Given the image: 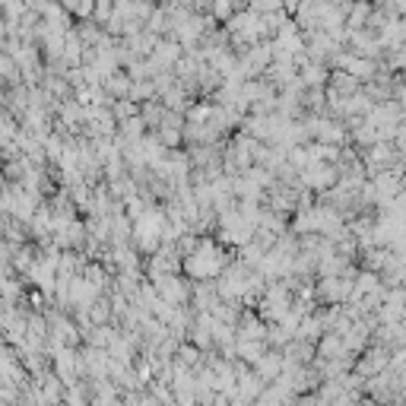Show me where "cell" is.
Listing matches in <instances>:
<instances>
[{
	"instance_id": "cell-1",
	"label": "cell",
	"mask_w": 406,
	"mask_h": 406,
	"mask_svg": "<svg viewBox=\"0 0 406 406\" xmlns=\"http://www.w3.org/2000/svg\"><path fill=\"white\" fill-rule=\"evenodd\" d=\"M225 267V257L223 251L216 248V245H210V241H203L194 254H188V260H184V270L194 276V280H210V276L223 273Z\"/></svg>"
},
{
	"instance_id": "cell-9",
	"label": "cell",
	"mask_w": 406,
	"mask_h": 406,
	"mask_svg": "<svg viewBox=\"0 0 406 406\" xmlns=\"http://www.w3.org/2000/svg\"><path fill=\"white\" fill-rule=\"evenodd\" d=\"M387 362H390V359H387V349H374L372 356L365 359V362L359 365V368H362L365 374H372V372H381V368H384Z\"/></svg>"
},
{
	"instance_id": "cell-10",
	"label": "cell",
	"mask_w": 406,
	"mask_h": 406,
	"mask_svg": "<svg viewBox=\"0 0 406 406\" xmlns=\"http://www.w3.org/2000/svg\"><path fill=\"white\" fill-rule=\"evenodd\" d=\"M105 89H108V92H115V95H127V92H131V76L111 74V76L105 80Z\"/></svg>"
},
{
	"instance_id": "cell-8",
	"label": "cell",
	"mask_w": 406,
	"mask_h": 406,
	"mask_svg": "<svg viewBox=\"0 0 406 406\" xmlns=\"http://www.w3.org/2000/svg\"><path fill=\"white\" fill-rule=\"evenodd\" d=\"M257 374L260 378H280V368H282V359L276 356V352H264V356L254 362Z\"/></svg>"
},
{
	"instance_id": "cell-14",
	"label": "cell",
	"mask_w": 406,
	"mask_h": 406,
	"mask_svg": "<svg viewBox=\"0 0 406 406\" xmlns=\"http://www.w3.org/2000/svg\"><path fill=\"white\" fill-rule=\"evenodd\" d=\"M232 13V0H216V16H229Z\"/></svg>"
},
{
	"instance_id": "cell-5",
	"label": "cell",
	"mask_w": 406,
	"mask_h": 406,
	"mask_svg": "<svg viewBox=\"0 0 406 406\" xmlns=\"http://www.w3.org/2000/svg\"><path fill=\"white\" fill-rule=\"evenodd\" d=\"M156 289H159V295L168 302V305H181L184 299H188V289H184V282L181 280H174V276H159L156 280Z\"/></svg>"
},
{
	"instance_id": "cell-2",
	"label": "cell",
	"mask_w": 406,
	"mask_h": 406,
	"mask_svg": "<svg viewBox=\"0 0 406 406\" xmlns=\"http://www.w3.org/2000/svg\"><path fill=\"white\" fill-rule=\"evenodd\" d=\"M137 229H133V238H137V245H140L143 251H156L159 241L166 238V216L159 213V210H146L143 216H137Z\"/></svg>"
},
{
	"instance_id": "cell-15",
	"label": "cell",
	"mask_w": 406,
	"mask_h": 406,
	"mask_svg": "<svg viewBox=\"0 0 406 406\" xmlns=\"http://www.w3.org/2000/svg\"><path fill=\"white\" fill-rule=\"evenodd\" d=\"M394 140H397V150H403V146H406V121H400L397 133H394Z\"/></svg>"
},
{
	"instance_id": "cell-3",
	"label": "cell",
	"mask_w": 406,
	"mask_h": 406,
	"mask_svg": "<svg viewBox=\"0 0 406 406\" xmlns=\"http://www.w3.org/2000/svg\"><path fill=\"white\" fill-rule=\"evenodd\" d=\"M302 178H305L308 188H315V191H324V188H333L337 181V168L327 166V162H311L308 168H302Z\"/></svg>"
},
{
	"instance_id": "cell-11",
	"label": "cell",
	"mask_w": 406,
	"mask_h": 406,
	"mask_svg": "<svg viewBox=\"0 0 406 406\" xmlns=\"http://www.w3.org/2000/svg\"><path fill=\"white\" fill-rule=\"evenodd\" d=\"M368 23V3H356V10L349 13V29H362Z\"/></svg>"
},
{
	"instance_id": "cell-13",
	"label": "cell",
	"mask_w": 406,
	"mask_h": 406,
	"mask_svg": "<svg viewBox=\"0 0 406 406\" xmlns=\"http://www.w3.org/2000/svg\"><path fill=\"white\" fill-rule=\"evenodd\" d=\"M166 105H168V108H181V105H184V92L178 89V86L166 89Z\"/></svg>"
},
{
	"instance_id": "cell-4",
	"label": "cell",
	"mask_w": 406,
	"mask_h": 406,
	"mask_svg": "<svg viewBox=\"0 0 406 406\" xmlns=\"http://www.w3.org/2000/svg\"><path fill=\"white\" fill-rule=\"evenodd\" d=\"M264 315L273 317V321H282V317L289 315V292H286V286H270L267 289Z\"/></svg>"
},
{
	"instance_id": "cell-7",
	"label": "cell",
	"mask_w": 406,
	"mask_h": 406,
	"mask_svg": "<svg viewBox=\"0 0 406 406\" xmlns=\"http://www.w3.org/2000/svg\"><path fill=\"white\" fill-rule=\"evenodd\" d=\"M308 131L315 133L321 143H340L343 140V127L333 121H308Z\"/></svg>"
},
{
	"instance_id": "cell-16",
	"label": "cell",
	"mask_w": 406,
	"mask_h": 406,
	"mask_svg": "<svg viewBox=\"0 0 406 406\" xmlns=\"http://www.w3.org/2000/svg\"><path fill=\"white\" fill-rule=\"evenodd\" d=\"M403 115H406V92H403Z\"/></svg>"
},
{
	"instance_id": "cell-12",
	"label": "cell",
	"mask_w": 406,
	"mask_h": 406,
	"mask_svg": "<svg viewBox=\"0 0 406 406\" xmlns=\"http://www.w3.org/2000/svg\"><path fill=\"white\" fill-rule=\"evenodd\" d=\"M282 7V0H251V10L257 13H276Z\"/></svg>"
},
{
	"instance_id": "cell-6",
	"label": "cell",
	"mask_w": 406,
	"mask_h": 406,
	"mask_svg": "<svg viewBox=\"0 0 406 406\" xmlns=\"http://www.w3.org/2000/svg\"><path fill=\"white\" fill-rule=\"evenodd\" d=\"M178 58H181V42H178V38H174V42H159L150 64H153V70H162V67H172Z\"/></svg>"
}]
</instances>
